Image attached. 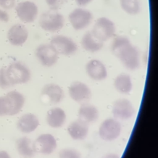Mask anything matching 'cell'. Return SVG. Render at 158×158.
I'll return each instance as SVG.
<instances>
[{
    "mask_svg": "<svg viewBox=\"0 0 158 158\" xmlns=\"http://www.w3.org/2000/svg\"><path fill=\"white\" fill-rule=\"evenodd\" d=\"M111 51L127 69L135 70L140 67L139 52L136 47L132 45L127 37H115L112 43Z\"/></svg>",
    "mask_w": 158,
    "mask_h": 158,
    "instance_id": "6da1fadb",
    "label": "cell"
},
{
    "mask_svg": "<svg viewBox=\"0 0 158 158\" xmlns=\"http://www.w3.org/2000/svg\"><path fill=\"white\" fill-rule=\"evenodd\" d=\"M24 103L25 98L22 93L17 91L8 93L0 97V116L17 114L22 109Z\"/></svg>",
    "mask_w": 158,
    "mask_h": 158,
    "instance_id": "7a4b0ae2",
    "label": "cell"
},
{
    "mask_svg": "<svg viewBox=\"0 0 158 158\" xmlns=\"http://www.w3.org/2000/svg\"><path fill=\"white\" fill-rule=\"evenodd\" d=\"M65 20L63 15L56 10H50L43 12L39 20L40 27L48 32H56L62 28Z\"/></svg>",
    "mask_w": 158,
    "mask_h": 158,
    "instance_id": "3957f363",
    "label": "cell"
},
{
    "mask_svg": "<svg viewBox=\"0 0 158 158\" xmlns=\"http://www.w3.org/2000/svg\"><path fill=\"white\" fill-rule=\"evenodd\" d=\"M7 79L11 85L26 83L30 80V69L23 63L15 62L12 63L6 69Z\"/></svg>",
    "mask_w": 158,
    "mask_h": 158,
    "instance_id": "277c9868",
    "label": "cell"
},
{
    "mask_svg": "<svg viewBox=\"0 0 158 158\" xmlns=\"http://www.w3.org/2000/svg\"><path fill=\"white\" fill-rule=\"evenodd\" d=\"M91 31L96 38L104 42L111 38L115 34V24L108 18L102 17L97 19Z\"/></svg>",
    "mask_w": 158,
    "mask_h": 158,
    "instance_id": "5b68a950",
    "label": "cell"
},
{
    "mask_svg": "<svg viewBox=\"0 0 158 158\" xmlns=\"http://www.w3.org/2000/svg\"><path fill=\"white\" fill-rule=\"evenodd\" d=\"M122 131L120 123L115 118L105 119L99 128V137L106 141H112L120 136Z\"/></svg>",
    "mask_w": 158,
    "mask_h": 158,
    "instance_id": "8992f818",
    "label": "cell"
},
{
    "mask_svg": "<svg viewBox=\"0 0 158 158\" xmlns=\"http://www.w3.org/2000/svg\"><path fill=\"white\" fill-rule=\"evenodd\" d=\"M50 44L58 54L71 56L77 51V45L70 38L65 35H57L51 38Z\"/></svg>",
    "mask_w": 158,
    "mask_h": 158,
    "instance_id": "52a82bcc",
    "label": "cell"
},
{
    "mask_svg": "<svg viewBox=\"0 0 158 158\" xmlns=\"http://www.w3.org/2000/svg\"><path fill=\"white\" fill-rule=\"evenodd\" d=\"M41 101L45 104H56L60 102L64 97L61 87L55 83H48L44 86L41 93Z\"/></svg>",
    "mask_w": 158,
    "mask_h": 158,
    "instance_id": "ba28073f",
    "label": "cell"
},
{
    "mask_svg": "<svg viewBox=\"0 0 158 158\" xmlns=\"http://www.w3.org/2000/svg\"><path fill=\"white\" fill-rule=\"evenodd\" d=\"M92 19V14L82 8H76L69 15V22L75 30H81L87 27L91 22Z\"/></svg>",
    "mask_w": 158,
    "mask_h": 158,
    "instance_id": "9c48e42d",
    "label": "cell"
},
{
    "mask_svg": "<svg viewBox=\"0 0 158 158\" xmlns=\"http://www.w3.org/2000/svg\"><path fill=\"white\" fill-rule=\"evenodd\" d=\"M112 113L115 118L128 120L135 115V109L130 101L125 98H120L114 102Z\"/></svg>",
    "mask_w": 158,
    "mask_h": 158,
    "instance_id": "30bf717a",
    "label": "cell"
},
{
    "mask_svg": "<svg viewBox=\"0 0 158 158\" xmlns=\"http://www.w3.org/2000/svg\"><path fill=\"white\" fill-rule=\"evenodd\" d=\"M35 55L40 62L47 67L55 65L58 59V54L50 44L39 45L36 49Z\"/></svg>",
    "mask_w": 158,
    "mask_h": 158,
    "instance_id": "8fae6325",
    "label": "cell"
},
{
    "mask_svg": "<svg viewBox=\"0 0 158 158\" xmlns=\"http://www.w3.org/2000/svg\"><path fill=\"white\" fill-rule=\"evenodd\" d=\"M33 144L36 152L44 155L52 154L57 148V141L54 136L49 133L39 135Z\"/></svg>",
    "mask_w": 158,
    "mask_h": 158,
    "instance_id": "7c38bea8",
    "label": "cell"
},
{
    "mask_svg": "<svg viewBox=\"0 0 158 158\" xmlns=\"http://www.w3.org/2000/svg\"><path fill=\"white\" fill-rule=\"evenodd\" d=\"M15 11L22 22L31 23L36 19L38 9L34 2L27 1L19 3L15 7Z\"/></svg>",
    "mask_w": 158,
    "mask_h": 158,
    "instance_id": "4fadbf2b",
    "label": "cell"
},
{
    "mask_svg": "<svg viewBox=\"0 0 158 158\" xmlns=\"http://www.w3.org/2000/svg\"><path fill=\"white\" fill-rule=\"evenodd\" d=\"M69 94L70 98L77 102H84L91 97V91L89 86L79 81L73 82L69 88Z\"/></svg>",
    "mask_w": 158,
    "mask_h": 158,
    "instance_id": "5bb4252c",
    "label": "cell"
},
{
    "mask_svg": "<svg viewBox=\"0 0 158 158\" xmlns=\"http://www.w3.org/2000/svg\"><path fill=\"white\" fill-rule=\"evenodd\" d=\"M86 72L88 75L96 81H102L106 78L107 71L104 64L98 59H91L86 65Z\"/></svg>",
    "mask_w": 158,
    "mask_h": 158,
    "instance_id": "9a60e30c",
    "label": "cell"
},
{
    "mask_svg": "<svg viewBox=\"0 0 158 158\" xmlns=\"http://www.w3.org/2000/svg\"><path fill=\"white\" fill-rule=\"evenodd\" d=\"M28 32L26 27L22 24H15L10 27L7 33V38L14 46H21L27 41Z\"/></svg>",
    "mask_w": 158,
    "mask_h": 158,
    "instance_id": "2e32d148",
    "label": "cell"
},
{
    "mask_svg": "<svg viewBox=\"0 0 158 158\" xmlns=\"http://www.w3.org/2000/svg\"><path fill=\"white\" fill-rule=\"evenodd\" d=\"M67 132L74 140L84 139L89 132L88 123L80 118L75 120L68 125Z\"/></svg>",
    "mask_w": 158,
    "mask_h": 158,
    "instance_id": "e0dca14e",
    "label": "cell"
},
{
    "mask_svg": "<svg viewBox=\"0 0 158 158\" xmlns=\"http://www.w3.org/2000/svg\"><path fill=\"white\" fill-rule=\"evenodd\" d=\"M46 122L48 125L53 128L62 127L66 120V114L64 109L59 107L50 109L47 112Z\"/></svg>",
    "mask_w": 158,
    "mask_h": 158,
    "instance_id": "ac0fdd59",
    "label": "cell"
},
{
    "mask_svg": "<svg viewBox=\"0 0 158 158\" xmlns=\"http://www.w3.org/2000/svg\"><path fill=\"white\" fill-rule=\"evenodd\" d=\"M39 125L40 122L38 117L31 113L23 115L17 122L19 130L24 133H30L34 131Z\"/></svg>",
    "mask_w": 158,
    "mask_h": 158,
    "instance_id": "d6986e66",
    "label": "cell"
},
{
    "mask_svg": "<svg viewBox=\"0 0 158 158\" xmlns=\"http://www.w3.org/2000/svg\"><path fill=\"white\" fill-rule=\"evenodd\" d=\"M81 44L85 51L90 52H98L104 46V42L96 38L91 31H88L84 34L81 38Z\"/></svg>",
    "mask_w": 158,
    "mask_h": 158,
    "instance_id": "ffe728a7",
    "label": "cell"
},
{
    "mask_svg": "<svg viewBox=\"0 0 158 158\" xmlns=\"http://www.w3.org/2000/svg\"><path fill=\"white\" fill-rule=\"evenodd\" d=\"M79 118L87 123L96 122L99 117V111L96 106L91 104H83L78 109Z\"/></svg>",
    "mask_w": 158,
    "mask_h": 158,
    "instance_id": "44dd1931",
    "label": "cell"
},
{
    "mask_svg": "<svg viewBox=\"0 0 158 158\" xmlns=\"http://www.w3.org/2000/svg\"><path fill=\"white\" fill-rule=\"evenodd\" d=\"M16 148L20 156L25 158H32L35 154L33 144L27 137H22L17 140Z\"/></svg>",
    "mask_w": 158,
    "mask_h": 158,
    "instance_id": "7402d4cb",
    "label": "cell"
},
{
    "mask_svg": "<svg viewBox=\"0 0 158 158\" xmlns=\"http://www.w3.org/2000/svg\"><path fill=\"white\" fill-rule=\"evenodd\" d=\"M114 86L116 90L120 93H129L133 88V83L130 76L126 73L118 75L114 80Z\"/></svg>",
    "mask_w": 158,
    "mask_h": 158,
    "instance_id": "603a6c76",
    "label": "cell"
},
{
    "mask_svg": "<svg viewBox=\"0 0 158 158\" xmlns=\"http://www.w3.org/2000/svg\"><path fill=\"white\" fill-rule=\"evenodd\" d=\"M120 4L122 10L131 15H137L141 10L139 0H120Z\"/></svg>",
    "mask_w": 158,
    "mask_h": 158,
    "instance_id": "cb8c5ba5",
    "label": "cell"
},
{
    "mask_svg": "<svg viewBox=\"0 0 158 158\" xmlns=\"http://www.w3.org/2000/svg\"><path fill=\"white\" fill-rule=\"evenodd\" d=\"M59 158H81V156L77 149L72 148H65L59 152Z\"/></svg>",
    "mask_w": 158,
    "mask_h": 158,
    "instance_id": "d4e9b609",
    "label": "cell"
},
{
    "mask_svg": "<svg viewBox=\"0 0 158 158\" xmlns=\"http://www.w3.org/2000/svg\"><path fill=\"white\" fill-rule=\"evenodd\" d=\"M12 85L9 81L7 75L6 70L5 68L0 69V87L4 89L10 87Z\"/></svg>",
    "mask_w": 158,
    "mask_h": 158,
    "instance_id": "484cf974",
    "label": "cell"
},
{
    "mask_svg": "<svg viewBox=\"0 0 158 158\" xmlns=\"http://www.w3.org/2000/svg\"><path fill=\"white\" fill-rule=\"evenodd\" d=\"M66 0H45L46 4L53 10L60 7Z\"/></svg>",
    "mask_w": 158,
    "mask_h": 158,
    "instance_id": "4316f807",
    "label": "cell"
},
{
    "mask_svg": "<svg viewBox=\"0 0 158 158\" xmlns=\"http://www.w3.org/2000/svg\"><path fill=\"white\" fill-rule=\"evenodd\" d=\"M15 3V0H0V6L4 9H12Z\"/></svg>",
    "mask_w": 158,
    "mask_h": 158,
    "instance_id": "83f0119b",
    "label": "cell"
},
{
    "mask_svg": "<svg viewBox=\"0 0 158 158\" xmlns=\"http://www.w3.org/2000/svg\"><path fill=\"white\" fill-rule=\"evenodd\" d=\"M9 17L8 14L6 12L0 9V20L6 22L9 20Z\"/></svg>",
    "mask_w": 158,
    "mask_h": 158,
    "instance_id": "f1b7e54d",
    "label": "cell"
},
{
    "mask_svg": "<svg viewBox=\"0 0 158 158\" xmlns=\"http://www.w3.org/2000/svg\"><path fill=\"white\" fill-rule=\"evenodd\" d=\"M91 1V0H75L76 3L78 6H86V4H89Z\"/></svg>",
    "mask_w": 158,
    "mask_h": 158,
    "instance_id": "f546056e",
    "label": "cell"
},
{
    "mask_svg": "<svg viewBox=\"0 0 158 158\" xmlns=\"http://www.w3.org/2000/svg\"><path fill=\"white\" fill-rule=\"evenodd\" d=\"M102 158H120V156L115 153H108L103 156Z\"/></svg>",
    "mask_w": 158,
    "mask_h": 158,
    "instance_id": "4dcf8cb0",
    "label": "cell"
},
{
    "mask_svg": "<svg viewBox=\"0 0 158 158\" xmlns=\"http://www.w3.org/2000/svg\"><path fill=\"white\" fill-rule=\"evenodd\" d=\"M0 158H10V157L6 151H0Z\"/></svg>",
    "mask_w": 158,
    "mask_h": 158,
    "instance_id": "1f68e13d",
    "label": "cell"
}]
</instances>
